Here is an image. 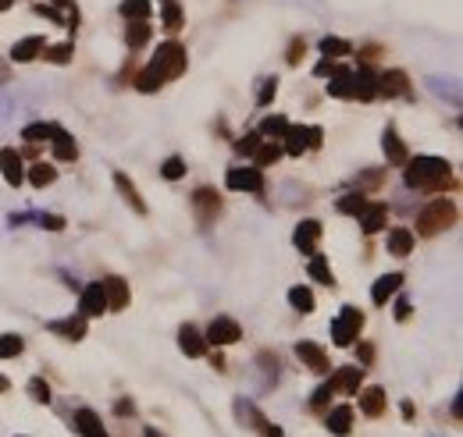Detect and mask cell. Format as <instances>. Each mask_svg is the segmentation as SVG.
Wrapping results in <instances>:
<instances>
[{"instance_id":"cell-1","label":"cell","mask_w":463,"mask_h":437,"mask_svg":"<svg viewBox=\"0 0 463 437\" xmlns=\"http://www.w3.org/2000/svg\"><path fill=\"white\" fill-rule=\"evenodd\" d=\"M449 161L442 156H417V161H406V175L403 182L410 188H442L449 182Z\"/></svg>"},{"instance_id":"cell-2","label":"cell","mask_w":463,"mask_h":437,"mask_svg":"<svg viewBox=\"0 0 463 437\" xmlns=\"http://www.w3.org/2000/svg\"><path fill=\"white\" fill-rule=\"evenodd\" d=\"M453 221H456V203L435 200V203H428V207L417 214V231H420V235H439V231H446Z\"/></svg>"},{"instance_id":"cell-3","label":"cell","mask_w":463,"mask_h":437,"mask_svg":"<svg viewBox=\"0 0 463 437\" xmlns=\"http://www.w3.org/2000/svg\"><path fill=\"white\" fill-rule=\"evenodd\" d=\"M360 327H364V313L357 306H342V313L332 320V341L342 345V348L353 345L357 334H360Z\"/></svg>"},{"instance_id":"cell-4","label":"cell","mask_w":463,"mask_h":437,"mask_svg":"<svg viewBox=\"0 0 463 437\" xmlns=\"http://www.w3.org/2000/svg\"><path fill=\"white\" fill-rule=\"evenodd\" d=\"M153 68H157L164 78H178L185 71V47L175 43V39H168V43H161L157 50H153Z\"/></svg>"},{"instance_id":"cell-5","label":"cell","mask_w":463,"mask_h":437,"mask_svg":"<svg viewBox=\"0 0 463 437\" xmlns=\"http://www.w3.org/2000/svg\"><path fill=\"white\" fill-rule=\"evenodd\" d=\"M321 146V128H285V135H282V149L289 153V156H303L306 149H318Z\"/></svg>"},{"instance_id":"cell-6","label":"cell","mask_w":463,"mask_h":437,"mask_svg":"<svg viewBox=\"0 0 463 437\" xmlns=\"http://www.w3.org/2000/svg\"><path fill=\"white\" fill-rule=\"evenodd\" d=\"M243 338V327L232 316H214V324L207 327V345H236Z\"/></svg>"},{"instance_id":"cell-7","label":"cell","mask_w":463,"mask_h":437,"mask_svg":"<svg viewBox=\"0 0 463 437\" xmlns=\"http://www.w3.org/2000/svg\"><path fill=\"white\" fill-rule=\"evenodd\" d=\"M228 188H236V192H260L264 188L260 168H232L228 171Z\"/></svg>"},{"instance_id":"cell-8","label":"cell","mask_w":463,"mask_h":437,"mask_svg":"<svg viewBox=\"0 0 463 437\" xmlns=\"http://www.w3.org/2000/svg\"><path fill=\"white\" fill-rule=\"evenodd\" d=\"M79 313L86 316H104L107 313V295H104V281H93L83 288V302H79Z\"/></svg>"},{"instance_id":"cell-9","label":"cell","mask_w":463,"mask_h":437,"mask_svg":"<svg viewBox=\"0 0 463 437\" xmlns=\"http://www.w3.org/2000/svg\"><path fill=\"white\" fill-rule=\"evenodd\" d=\"M0 175H4V182L11 188H18L25 182V164H22L18 149H0Z\"/></svg>"},{"instance_id":"cell-10","label":"cell","mask_w":463,"mask_h":437,"mask_svg":"<svg viewBox=\"0 0 463 437\" xmlns=\"http://www.w3.org/2000/svg\"><path fill=\"white\" fill-rule=\"evenodd\" d=\"M192 203H197V214H200V221H204V224H207V221H214V217L221 214V195H218V188H197Z\"/></svg>"},{"instance_id":"cell-11","label":"cell","mask_w":463,"mask_h":437,"mask_svg":"<svg viewBox=\"0 0 463 437\" xmlns=\"http://www.w3.org/2000/svg\"><path fill=\"white\" fill-rule=\"evenodd\" d=\"M296 355L311 366L314 373H328V355H325V348L321 345H314V341H299L296 345Z\"/></svg>"},{"instance_id":"cell-12","label":"cell","mask_w":463,"mask_h":437,"mask_svg":"<svg viewBox=\"0 0 463 437\" xmlns=\"http://www.w3.org/2000/svg\"><path fill=\"white\" fill-rule=\"evenodd\" d=\"M43 47H47L43 36H25V39H18V43L11 47V57H15L18 64H29V61H36V57L43 54Z\"/></svg>"},{"instance_id":"cell-13","label":"cell","mask_w":463,"mask_h":437,"mask_svg":"<svg viewBox=\"0 0 463 437\" xmlns=\"http://www.w3.org/2000/svg\"><path fill=\"white\" fill-rule=\"evenodd\" d=\"M318 238H321V224H318V221H299V224H296L292 242H296V249H299V253H314Z\"/></svg>"},{"instance_id":"cell-14","label":"cell","mask_w":463,"mask_h":437,"mask_svg":"<svg viewBox=\"0 0 463 437\" xmlns=\"http://www.w3.org/2000/svg\"><path fill=\"white\" fill-rule=\"evenodd\" d=\"M403 288V274H385V277H378L374 281V288H371V299H374V306H385L396 292Z\"/></svg>"},{"instance_id":"cell-15","label":"cell","mask_w":463,"mask_h":437,"mask_svg":"<svg viewBox=\"0 0 463 437\" xmlns=\"http://www.w3.org/2000/svg\"><path fill=\"white\" fill-rule=\"evenodd\" d=\"M385 221H389V207H385V203H367L360 210V231H367V235L381 231Z\"/></svg>"},{"instance_id":"cell-16","label":"cell","mask_w":463,"mask_h":437,"mask_svg":"<svg viewBox=\"0 0 463 437\" xmlns=\"http://www.w3.org/2000/svg\"><path fill=\"white\" fill-rule=\"evenodd\" d=\"M360 380H364V370L360 366H342V370H335L332 373V387L335 391H346V394H353V391H360Z\"/></svg>"},{"instance_id":"cell-17","label":"cell","mask_w":463,"mask_h":437,"mask_svg":"<svg viewBox=\"0 0 463 437\" xmlns=\"http://www.w3.org/2000/svg\"><path fill=\"white\" fill-rule=\"evenodd\" d=\"M406 89H410V78L403 71H385L378 78V93L381 96H406Z\"/></svg>"},{"instance_id":"cell-18","label":"cell","mask_w":463,"mask_h":437,"mask_svg":"<svg viewBox=\"0 0 463 437\" xmlns=\"http://www.w3.org/2000/svg\"><path fill=\"white\" fill-rule=\"evenodd\" d=\"M328 96H339V100H353V71L350 68H335L332 82H328Z\"/></svg>"},{"instance_id":"cell-19","label":"cell","mask_w":463,"mask_h":437,"mask_svg":"<svg viewBox=\"0 0 463 437\" xmlns=\"http://www.w3.org/2000/svg\"><path fill=\"white\" fill-rule=\"evenodd\" d=\"M104 295H107V309H125L129 306V285L122 281V277H107Z\"/></svg>"},{"instance_id":"cell-20","label":"cell","mask_w":463,"mask_h":437,"mask_svg":"<svg viewBox=\"0 0 463 437\" xmlns=\"http://www.w3.org/2000/svg\"><path fill=\"white\" fill-rule=\"evenodd\" d=\"M75 430H79L83 437H107V430H104V423H100V416L93 409H79V413H75Z\"/></svg>"},{"instance_id":"cell-21","label":"cell","mask_w":463,"mask_h":437,"mask_svg":"<svg viewBox=\"0 0 463 437\" xmlns=\"http://www.w3.org/2000/svg\"><path fill=\"white\" fill-rule=\"evenodd\" d=\"M50 139H54V153L61 161H75V156H79V146H75V139L61 125H50Z\"/></svg>"},{"instance_id":"cell-22","label":"cell","mask_w":463,"mask_h":437,"mask_svg":"<svg viewBox=\"0 0 463 437\" xmlns=\"http://www.w3.org/2000/svg\"><path fill=\"white\" fill-rule=\"evenodd\" d=\"M328 430L335 434V437H346L353 430V409L350 406H335L332 413H328Z\"/></svg>"},{"instance_id":"cell-23","label":"cell","mask_w":463,"mask_h":437,"mask_svg":"<svg viewBox=\"0 0 463 437\" xmlns=\"http://www.w3.org/2000/svg\"><path fill=\"white\" fill-rule=\"evenodd\" d=\"M178 345H182L185 355H192V360H200V355L207 352V341L200 338L197 327H182V331H178Z\"/></svg>"},{"instance_id":"cell-24","label":"cell","mask_w":463,"mask_h":437,"mask_svg":"<svg viewBox=\"0 0 463 437\" xmlns=\"http://www.w3.org/2000/svg\"><path fill=\"white\" fill-rule=\"evenodd\" d=\"M114 185H118V192L129 200V207L136 210V214H146V203H143V195H139V188L129 182V175H122V171H114Z\"/></svg>"},{"instance_id":"cell-25","label":"cell","mask_w":463,"mask_h":437,"mask_svg":"<svg viewBox=\"0 0 463 437\" xmlns=\"http://www.w3.org/2000/svg\"><path fill=\"white\" fill-rule=\"evenodd\" d=\"M50 331L64 334L71 341H79V338H86V316L79 313V316H68V320H57V324H50Z\"/></svg>"},{"instance_id":"cell-26","label":"cell","mask_w":463,"mask_h":437,"mask_svg":"<svg viewBox=\"0 0 463 437\" xmlns=\"http://www.w3.org/2000/svg\"><path fill=\"white\" fill-rule=\"evenodd\" d=\"M360 413L364 416H381L385 413V391L381 387H364L360 391Z\"/></svg>"},{"instance_id":"cell-27","label":"cell","mask_w":463,"mask_h":437,"mask_svg":"<svg viewBox=\"0 0 463 437\" xmlns=\"http://www.w3.org/2000/svg\"><path fill=\"white\" fill-rule=\"evenodd\" d=\"M385 156H389V164H406V146L392 125L385 128Z\"/></svg>"},{"instance_id":"cell-28","label":"cell","mask_w":463,"mask_h":437,"mask_svg":"<svg viewBox=\"0 0 463 437\" xmlns=\"http://www.w3.org/2000/svg\"><path fill=\"white\" fill-rule=\"evenodd\" d=\"M413 249V231L410 228H392L389 231V253L392 256H410Z\"/></svg>"},{"instance_id":"cell-29","label":"cell","mask_w":463,"mask_h":437,"mask_svg":"<svg viewBox=\"0 0 463 437\" xmlns=\"http://www.w3.org/2000/svg\"><path fill=\"white\" fill-rule=\"evenodd\" d=\"M161 86H164V75L153 68V64H146V68L139 71V78H136V89H139V93H157Z\"/></svg>"},{"instance_id":"cell-30","label":"cell","mask_w":463,"mask_h":437,"mask_svg":"<svg viewBox=\"0 0 463 437\" xmlns=\"http://www.w3.org/2000/svg\"><path fill=\"white\" fill-rule=\"evenodd\" d=\"M285 156V149H282V142H264V146H257L253 149V161H257V168H267V164H278Z\"/></svg>"},{"instance_id":"cell-31","label":"cell","mask_w":463,"mask_h":437,"mask_svg":"<svg viewBox=\"0 0 463 437\" xmlns=\"http://www.w3.org/2000/svg\"><path fill=\"white\" fill-rule=\"evenodd\" d=\"M289 306L296 309V313H311L314 309V292L311 288H289Z\"/></svg>"},{"instance_id":"cell-32","label":"cell","mask_w":463,"mask_h":437,"mask_svg":"<svg viewBox=\"0 0 463 437\" xmlns=\"http://www.w3.org/2000/svg\"><path fill=\"white\" fill-rule=\"evenodd\" d=\"M122 15L129 22H146L150 18V0H122Z\"/></svg>"},{"instance_id":"cell-33","label":"cell","mask_w":463,"mask_h":437,"mask_svg":"<svg viewBox=\"0 0 463 437\" xmlns=\"http://www.w3.org/2000/svg\"><path fill=\"white\" fill-rule=\"evenodd\" d=\"M306 270H311V277H314L318 285H335V274H332V267H328V260H325V256H314Z\"/></svg>"},{"instance_id":"cell-34","label":"cell","mask_w":463,"mask_h":437,"mask_svg":"<svg viewBox=\"0 0 463 437\" xmlns=\"http://www.w3.org/2000/svg\"><path fill=\"white\" fill-rule=\"evenodd\" d=\"M161 11H164V29L168 32H178L182 29V8H178V0H161Z\"/></svg>"},{"instance_id":"cell-35","label":"cell","mask_w":463,"mask_h":437,"mask_svg":"<svg viewBox=\"0 0 463 437\" xmlns=\"http://www.w3.org/2000/svg\"><path fill=\"white\" fill-rule=\"evenodd\" d=\"M54 178H57V171H54L50 164H32V171H29V182H32L36 188H47V185H54Z\"/></svg>"},{"instance_id":"cell-36","label":"cell","mask_w":463,"mask_h":437,"mask_svg":"<svg viewBox=\"0 0 463 437\" xmlns=\"http://www.w3.org/2000/svg\"><path fill=\"white\" fill-rule=\"evenodd\" d=\"M150 39V25L146 22H129V32H125V43L132 47V50H139L143 43Z\"/></svg>"},{"instance_id":"cell-37","label":"cell","mask_w":463,"mask_h":437,"mask_svg":"<svg viewBox=\"0 0 463 437\" xmlns=\"http://www.w3.org/2000/svg\"><path fill=\"white\" fill-rule=\"evenodd\" d=\"M289 128V121L282 114H271V117H264V125H260V135H271V139H282Z\"/></svg>"},{"instance_id":"cell-38","label":"cell","mask_w":463,"mask_h":437,"mask_svg":"<svg viewBox=\"0 0 463 437\" xmlns=\"http://www.w3.org/2000/svg\"><path fill=\"white\" fill-rule=\"evenodd\" d=\"M25 341L18 334H0V360H15V355H22Z\"/></svg>"},{"instance_id":"cell-39","label":"cell","mask_w":463,"mask_h":437,"mask_svg":"<svg viewBox=\"0 0 463 437\" xmlns=\"http://www.w3.org/2000/svg\"><path fill=\"white\" fill-rule=\"evenodd\" d=\"M71 54H75V47H71V43H57V47H43V57H47L50 64H68V61H71Z\"/></svg>"},{"instance_id":"cell-40","label":"cell","mask_w":463,"mask_h":437,"mask_svg":"<svg viewBox=\"0 0 463 437\" xmlns=\"http://www.w3.org/2000/svg\"><path fill=\"white\" fill-rule=\"evenodd\" d=\"M321 54H325V57H346V54H350V43H346V39L325 36V39H321Z\"/></svg>"},{"instance_id":"cell-41","label":"cell","mask_w":463,"mask_h":437,"mask_svg":"<svg viewBox=\"0 0 463 437\" xmlns=\"http://www.w3.org/2000/svg\"><path fill=\"white\" fill-rule=\"evenodd\" d=\"M364 207H367L364 192H360V195L353 192V195H342V200H339V210H342V214H357V217H360V210H364Z\"/></svg>"},{"instance_id":"cell-42","label":"cell","mask_w":463,"mask_h":437,"mask_svg":"<svg viewBox=\"0 0 463 437\" xmlns=\"http://www.w3.org/2000/svg\"><path fill=\"white\" fill-rule=\"evenodd\" d=\"M22 139H25V142H43V139H50V125H47V121H36V125H29V128L22 132Z\"/></svg>"},{"instance_id":"cell-43","label":"cell","mask_w":463,"mask_h":437,"mask_svg":"<svg viewBox=\"0 0 463 437\" xmlns=\"http://www.w3.org/2000/svg\"><path fill=\"white\" fill-rule=\"evenodd\" d=\"M161 175H164L168 182H178V178L185 175V164H182V156H171V161H164V168H161Z\"/></svg>"},{"instance_id":"cell-44","label":"cell","mask_w":463,"mask_h":437,"mask_svg":"<svg viewBox=\"0 0 463 437\" xmlns=\"http://www.w3.org/2000/svg\"><path fill=\"white\" fill-rule=\"evenodd\" d=\"M29 394H32V399L40 402V406H50V387H47V380L36 377V380L29 384Z\"/></svg>"},{"instance_id":"cell-45","label":"cell","mask_w":463,"mask_h":437,"mask_svg":"<svg viewBox=\"0 0 463 437\" xmlns=\"http://www.w3.org/2000/svg\"><path fill=\"white\" fill-rule=\"evenodd\" d=\"M332 394H335V387H332V384H321V387L311 394V409H325Z\"/></svg>"},{"instance_id":"cell-46","label":"cell","mask_w":463,"mask_h":437,"mask_svg":"<svg viewBox=\"0 0 463 437\" xmlns=\"http://www.w3.org/2000/svg\"><path fill=\"white\" fill-rule=\"evenodd\" d=\"M260 146V132H253V135H243L239 142H236V149L243 153V156H253V149Z\"/></svg>"},{"instance_id":"cell-47","label":"cell","mask_w":463,"mask_h":437,"mask_svg":"<svg viewBox=\"0 0 463 437\" xmlns=\"http://www.w3.org/2000/svg\"><path fill=\"white\" fill-rule=\"evenodd\" d=\"M275 93H278V78H267V82H264V89H260V96H257V103H260V107H267Z\"/></svg>"},{"instance_id":"cell-48","label":"cell","mask_w":463,"mask_h":437,"mask_svg":"<svg viewBox=\"0 0 463 437\" xmlns=\"http://www.w3.org/2000/svg\"><path fill=\"white\" fill-rule=\"evenodd\" d=\"M36 15H43V18H50V22H61V11H57V8H43V4H36Z\"/></svg>"},{"instance_id":"cell-49","label":"cell","mask_w":463,"mask_h":437,"mask_svg":"<svg viewBox=\"0 0 463 437\" xmlns=\"http://www.w3.org/2000/svg\"><path fill=\"white\" fill-rule=\"evenodd\" d=\"M306 47H303V39H296V43L289 47V64H299V54H303Z\"/></svg>"},{"instance_id":"cell-50","label":"cell","mask_w":463,"mask_h":437,"mask_svg":"<svg viewBox=\"0 0 463 437\" xmlns=\"http://www.w3.org/2000/svg\"><path fill=\"white\" fill-rule=\"evenodd\" d=\"M335 68H339V64H332V61H321V64H318V75H321V78H328V75H335Z\"/></svg>"},{"instance_id":"cell-51","label":"cell","mask_w":463,"mask_h":437,"mask_svg":"<svg viewBox=\"0 0 463 437\" xmlns=\"http://www.w3.org/2000/svg\"><path fill=\"white\" fill-rule=\"evenodd\" d=\"M40 221H43V228H54V231H61V228H64V221H61V217H40Z\"/></svg>"},{"instance_id":"cell-52","label":"cell","mask_w":463,"mask_h":437,"mask_svg":"<svg viewBox=\"0 0 463 437\" xmlns=\"http://www.w3.org/2000/svg\"><path fill=\"white\" fill-rule=\"evenodd\" d=\"M396 320H410V302H399L396 306Z\"/></svg>"},{"instance_id":"cell-53","label":"cell","mask_w":463,"mask_h":437,"mask_svg":"<svg viewBox=\"0 0 463 437\" xmlns=\"http://www.w3.org/2000/svg\"><path fill=\"white\" fill-rule=\"evenodd\" d=\"M114 413H118V416H129V413H132V402H129V399H122L118 406H114Z\"/></svg>"},{"instance_id":"cell-54","label":"cell","mask_w":463,"mask_h":437,"mask_svg":"<svg viewBox=\"0 0 463 437\" xmlns=\"http://www.w3.org/2000/svg\"><path fill=\"white\" fill-rule=\"evenodd\" d=\"M371 360H374V352H371V345H364L360 348V363H371Z\"/></svg>"},{"instance_id":"cell-55","label":"cell","mask_w":463,"mask_h":437,"mask_svg":"<svg viewBox=\"0 0 463 437\" xmlns=\"http://www.w3.org/2000/svg\"><path fill=\"white\" fill-rule=\"evenodd\" d=\"M11 4H15V0H0V11H8Z\"/></svg>"},{"instance_id":"cell-56","label":"cell","mask_w":463,"mask_h":437,"mask_svg":"<svg viewBox=\"0 0 463 437\" xmlns=\"http://www.w3.org/2000/svg\"><path fill=\"white\" fill-rule=\"evenodd\" d=\"M146 437H161L157 430H153V427H146Z\"/></svg>"},{"instance_id":"cell-57","label":"cell","mask_w":463,"mask_h":437,"mask_svg":"<svg viewBox=\"0 0 463 437\" xmlns=\"http://www.w3.org/2000/svg\"><path fill=\"white\" fill-rule=\"evenodd\" d=\"M57 4H61V8H75V4H71V0H57Z\"/></svg>"},{"instance_id":"cell-58","label":"cell","mask_w":463,"mask_h":437,"mask_svg":"<svg viewBox=\"0 0 463 437\" xmlns=\"http://www.w3.org/2000/svg\"><path fill=\"white\" fill-rule=\"evenodd\" d=\"M0 391H8V380L4 377H0Z\"/></svg>"},{"instance_id":"cell-59","label":"cell","mask_w":463,"mask_h":437,"mask_svg":"<svg viewBox=\"0 0 463 437\" xmlns=\"http://www.w3.org/2000/svg\"><path fill=\"white\" fill-rule=\"evenodd\" d=\"M278 437H282V434H278Z\"/></svg>"}]
</instances>
